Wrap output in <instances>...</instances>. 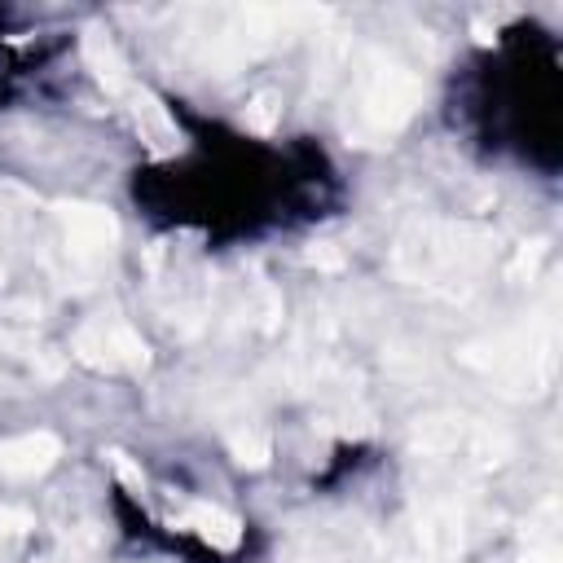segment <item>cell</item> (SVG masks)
<instances>
[{
	"mask_svg": "<svg viewBox=\"0 0 563 563\" xmlns=\"http://www.w3.org/2000/svg\"><path fill=\"white\" fill-rule=\"evenodd\" d=\"M36 454H53L49 440H22V445H5L0 449V467L5 471H36L44 458Z\"/></svg>",
	"mask_w": 563,
	"mask_h": 563,
	"instance_id": "6da1fadb",
	"label": "cell"
}]
</instances>
